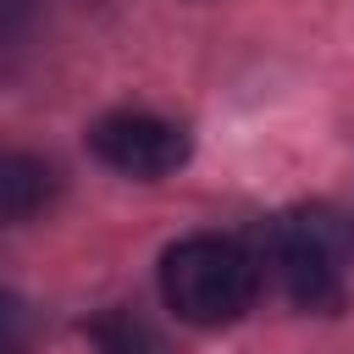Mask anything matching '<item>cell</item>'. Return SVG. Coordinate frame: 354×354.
<instances>
[{"instance_id":"8992f818","label":"cell","mask_w":354,"mask_h":354,"mask_svg":"<svg viewBox=\"0 0 354 354\" xmlns=\"http://www.w3.org/2000/svg\"><path fill=\"white\" fill-rule=\"evenodd\" d=\"M0 354H33V310L0 288Z\"/></svg>"},{"instance_id":"5b68a950","label":"cell","mask_w":354,"mask_h":354,"mask_svg":"<svg viewBox=\"0 0 354 354\" xmlns=\"http://www.w3.org/2000/svg\"><path fill=\"white\" fill-rule=\"evenodd\" d=\"M83 337L94 343V354H177L171 337L133 304H105L83 321Z\"/></svg>"},{"instance_id":"277c9868","label":"cell","mask_w":354,"mask_h":354,"mask_svg":"<svg viewBox=\"0 0 354 354\" xmlns=\"http://www.w3.org/2000/svg\"><path fill=\"white\" fill-rule=\"evenodd\" d=\"M61 199V171L33 149H0V227L39 221Z\"/></svg>"},{"instance_id":"3957f363","label":"cell","mask_w":354,"mask_h":354,"mask_svg":"<svg viewBox=\"0 0 354 354\" xmlns=\"http://www.w3.org/2000/svg\"><path fill=\"white\" fill-rule=\"evenodd\" d=\"M194 138L183 122L155 116V111H111L88 127V155L100 166H111L116 177L133 183H160L188 160Z\"/></svg>"},{"instance_id":"7a4b0ae2","label":"cell","mask_w":354,"mask_h":354,"mask_svg":"<svg viewBox=\"0 0 354 354\" xmlns=\"http://www.w3.org/2000/svg\"><path fill=\"white\" fill-rule=\"evenodd\" d=\"M260 249H266L260 271L277 277V288L293 310H315V315L343 310V299H348V277H343L348 232L337 227V216H326V210L277 216L266 227Z\"/></svg>"},{"instance_id":"52a82bcc","label":"cell","mask_w":354,"mask_h":354,"mask_svg":"<svg viewBox=\"0 0 354 354\" xmlns=\"http://www.w3.org/2000/svg\"><path fill=\"white\" fill-rule=\"evenodd\" d=\"M39 22H44V0H0V50L28 44Z\"/></svg>"},{"instance_id":"6da1fadb","label":"cell","mask_w":354,"mask_h":354,"mask_svg":"<svg viewBox=\"0 0 354 354\" xmlns=\"http://www.w3.org/2000/svg\"><path fill=\"white\" fill-rule=\"evenodd\" d=\"M160 299L188 326H232L260 299V260L221 232L177 238L160 254Z\"/></svg>"}]
</instances>
